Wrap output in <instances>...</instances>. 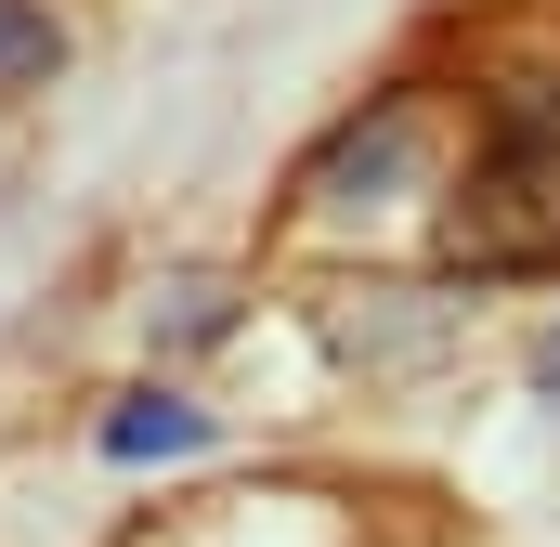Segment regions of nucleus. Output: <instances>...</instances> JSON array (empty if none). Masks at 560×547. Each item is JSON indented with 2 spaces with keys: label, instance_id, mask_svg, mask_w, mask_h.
Listing matches in <instances>:
<instances>
[{
  "label": "nucleus",
  "instance_id": "f257e3e1",
  "mask_svg": "<svg viewBox=\"0 0 560 547\" xmlns=\"http://www.w3.org/2000/svg\"><path fill=\"white\" fill-rule=\"evenodd\" d=\"M52 66H66V26L39 0H0V92H39Z\"/></svg>",
  "mask_w": 560,
  "mask_h": 547
},
{
  "label": "nucleus",
  "instance_id": "f03ea898",
  "mask_svg": "<svg viewBox=\"0 0 560 547\" xmlns=\"http://www.w3.org/2000/svg\"><path fill=\"white\" fill-rule=\"evenodd\" d=\"M196 430H209L196 405H170V392H143V405H118V417H105V456H183Z\"/></svg>",
  "mask_w": 560,
  "mask_h": 547
},
{
  "label": "nucleus",
  "instance_id": "7ed1b4c3",
  "mask_svg": "<svg viewBox=\"0 0 560 547\" xmlns=\"http://www.w3.org/2000/svg\"><path fill=\"white\" fill-rule=\"evenodd\" d=\"M535 365H548V379H560V339H548V352H535Z\"/></svg>",
  "mask_w": 560,
  "mask_h": 547
}]
</instances>
